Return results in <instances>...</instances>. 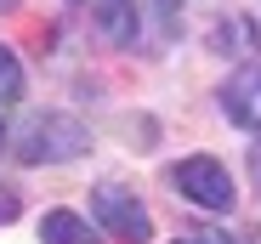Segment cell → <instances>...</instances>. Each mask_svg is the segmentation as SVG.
Masks as SVG:
<instances>
[{"instance_id": "obj_1", "label": "cell", "mask_w": 261, "mask_h": 244, "mask_svg": "<svg viewBox=\"0 0 261 244\" xmlns=\"http://www.w3.org/2000/svg\"><path fill=\"white\" fill-rule=\"evenodd\" d=\"M91 148V131H85V119L63 114V108H46V114H29L23 131L12 137V153L23 165H68Z\"/></svg>"}, {"instance_id": "obj_2", "label": "cell", "mask_w": 261, "mask_h": 244, "mask_svg": "<svg viewBox=\"0 0 261 244\" xmlns=\"http://www.w3.org/2000/svg\"><path fill=\"white\" fill-rule=\"evenodd\" d=\"M165 182L176 187L188 205H199V210H210V216H227V210L239 205V182H233V171L222 165V159H210V153L176 159V165L165 171Z\"/></svg>"}, {"instance_id": "obj_3", "label": "cell", "mask_w": 261, "mask_h": 244, "mask_svg": "<svg viewBox=\"0 0 261 244\" xmlns=\"http://www.w3.org/2000/svg\"><path fill=\"white\" fill-rule=\"evenodd\" d=\"M91 222H97L102 233H114L119 244H148V238H153L148 205H142L130 187H119V182H97V187H91Z\"/></svg>"}, {"instance_id": "obj_4", "label": "cell", "mask_w": 261, "mask_h": 244, "mask_svg": "<svg viewBox=\"0 0 261 244\" xmlns=\"http://www.w3.org/2000/svg\"><path fill=\"white\" fill-rule=\"evenodd\" d=\"M216 108H222L233 125L261 131V63H239L222 79V91H216Z\"/></svg>"}, {"instance_id": "obj_5", "label": "cell", "mask_w": 261, "mask_h": 244, "mask_svg": "<svg viewBox=\"0 0 261 244\" xmlns=\"http://www.w3.org/2000/svg\"><path fill=\"white\" fill-rule=\"evenodd\" d=\"M91 23L119 51H130L142 40V6H137V0H91Z\"/></svg>"}, {"instance_id": "obj_6", "label": "cell", "mask_w": 261, "mask_h": 244, "mask_svg": "<svg viewBox=\"0 0 261 244\" xmlns=\"http://www.w3.org/2000/svg\"><path fill=\"white\" fill-rule=\"evenodd\" d=\"M40 244H102L91 233V222L74 216V210H46L40 216Z\"/></svg>"}, {"instance_id": "obj_7", "label": "cell", "mask_w": 261, "mask_h": 244, "mask_svg": "<svg viewBox=\"0 0 261 244\" xmlns=\"http://www.w3.org/2000/svg\"><path fill=\"white\" fill-rule=\"evenodd\" d=\"M210 46L222 51V57H227L233 46H244V51H261V29H255L250 17H222V23L210 29ZM233 57H239V51H233Z\"/></svg>"}, {"instance_id": "obj_8", "label": "cell", "mask_w": 261, "mask_h": 244, "mask_svg": "<svg viewBox=\"0 0 261 244\" xmlns=\"http://www.w3.org/2000/svg\"><path fill=\"white\" fill-rule=\"evenodd\" d=\"M17 97H23V63H17L12 46H0V108L17 102Z\"/></svg>"}, {"instance_id": "obj_9", "label": "cell", "mask_w": 261, "mask_h": 244, "mask_svg": "<svg viewBox=\"0 0 261 244\" xmlns=\"http://www.w3.org/2000/svg\"><path fill=\"white\" fill-rule=\"evenodd\" d=\"M17 210H23L17 187H6V182H0V222H17Z\"/></svg>"}, {"instance_id": "obj_10", "label": "cell", "mask_w": 261, "mask_h": 244, "mask_svg": "<svg viewBox=\"0 0 261 244\" xmlns=\"http://www.w3.org/2000/svg\"><path fill=\"white\" fill-rule=\"evenodd\" d=\"M250 176H255V187H261V131H255V142H250Z\"/></svg>"}, {"instance_id": "obj_11", "label": "cell", "mask_w": 261, "mask_h": 244, "mask_svg": "<svg viewBox=\"0 0 261 244\" xmlns=\"http://www.w3.org/2000/svg\"><path fill=\"white\" fill-rule=\"evenodd\" d=\"M12 6H17V0H0V12H12Z\"/></svg>"}, {"instance_id": "obj_12", "label": "cell", "mask_w": 261, "mask_h": 244, "mask_svg": "<svg viewBox=\"0 0 261 244\" xmlns=\"http://www.w3.org/2000/svg\"><path fill=\"white\" fill-rule=\"evenodd\" d=\"M176 244H199V238H176Z\"/></svg>"}, {"instance_id": "obj_13", "label": "cell", "mask_w": 261, "mask_h": 244, "mask_svg": "<svg viewBox=\"0 0 261 244\" xmlns=\"http://www.w3.org/2000/svg\"><path fill=\"white\" fill-rule=\"evenodd\" d=\"M165 6H182V0H165Z\"/></svg>"}, {"instance_id": "obj_14", "label": "cell", "mask_w": 261, "mask_h": 244, "mask_svg": "<svg viewBox=\"0 0 261 244\" xmlns=\"http://www.w3.org/2000/svg\"><path fill=\"white\" fill-rule=\"evenodd\" d=\"M0 142H6V125H0Z\"/></svg>"}]
</instances>
